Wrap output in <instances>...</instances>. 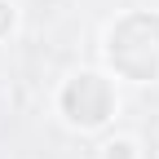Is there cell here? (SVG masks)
Here are the masks:
<instances>
[{
	"mask_svg": "<svg viewBox=\"0 0 159 159\" xmlns=\"http://www.w3.org/2000/svg\"><path fill=\"white\" fill-rule=\"evenodd\" d=\"M106 57L128 80H159V18L128 13L106 35Z\"/></svg>",
	"mask_w": 159,
	"mask_h": 159,
	"instance_id": "cell-1",
	"label": "cell"
},
{
	"mask_svg": "<svg viewBox=\"0 0 159 159\" xmlns=\"http://www.w3.org/2000/svg\"><path fill=\"white\" fill-rule=\"evenodd\" d=\"M9 31H13V5L0 0V35H9Z\"/></svg>",
	"mask_w": 159,
	"mask_h": 159,
	"instance_id": "cell-4",
	"label": "cell"
},
{
	"mask_svg": "<svg viewBox=\"0 0 159 159\" xmlns=\"http://www.w3.org/2000/svg\"><path fill=\"white\" fill-rule=\"evenodd\" d=\"M102 159H137V142L133 137H111L102 146Z\"/></svg>",
	"mask_w": 159,
	"mask_h": 159,
	"instance_id": "cell-3",
	"label": "cell"
},
{
	"mask_svg": "<svg viewBox=\"0 0 159 159\" xmlns=\"http://www.w3.org/2000/svg\"><path fill=\"white\" fill-rule=\"evenodd\" d=\"M57 106H62V115L75 128H102L115 115V93H111V84L97 71H80V75H71L62 84Z\"/></svg>",
	"mask_w": 159,
	"mask_h": 159,
	"instance_id": "cell-2",
	"label": "cell"
}]
</instances>
